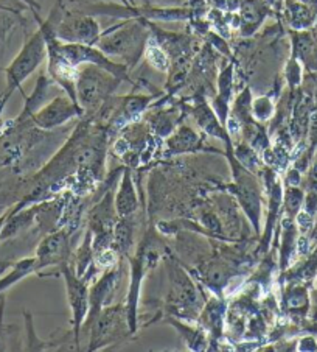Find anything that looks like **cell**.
I'll return each instance as SVG.
<instances>
[{
  "label": "cell",
  "mask_w": 317,
  "mask_h": 352,
  "mask_svg": "<svg viewBox=\"0 0 317 352\" xmlns=\"http://www.w3.org/2000/svg\"><path fill=\"white\" fill-rule=\"evenodd\" d=\"M150 36V21L142 17H129L102 32L97 47L110 58H120L121 63L131 70L145 55Z\"/></svg>",
  "instance_id": "1"
},
{
  "label": "cell",
  "mask_w": 317,
  "mask_h": 352,
  "mask_svg": "<svg viewBox=\"0 0 317 352\" xmlns=\"http://www.w3.org/2000/svg\"><path fill=\"white\" fill-rule=\"evenodd\" d=\"M123 80L95 64H81L76 70V100L83 113L93 117L106 100L114 96Z\"/></svg>",
  "instance_id": "2"
},
{
  "label": "cell",
  "mask_w": 317,
  "mask_h": 352,
  "mask_svg": "<svg viewBox=\"0 0 317 352\" xmlns=\"http://www.w3.org/2000/svg\"><path fill=\"white\" fill-rule=\"evenodd\" d=\"M47 19L53 34L61 43L97 45L102 36V28L95 17L81 10H67L64 0H56V5Z\"/></svg>",
  "instance_id": "3"
},
{
  "label": "cell",
  "mask_w": 317,
  "mask_h": 352,
  "mask_svg": "<svg viewBox=\"0 0 317 352\" xmlns=\"http://www.w3.org/2000/svg\"><path fill=\"white\" fill-rule=\"evenodd\" d=\"M47 60V38L40 27L34 32L30 38L22 45L19 54L14 56L10 66L5 69V78H7V87L3 94L11 97L14 91L21 89L22 83L25 81L34 70L39 69L40 64Z\"/></svg>",
  "instance_id": "4"
},
{
  "label": "cell",
  "mask_w": 317,
  "mask_h": 352,
  "mask_svg": "<svg viewBox=\"0 0 317 352\" xmlns=\"http://www.w3.org/2000/svg\"><path fill=\"white\" fill-rule=\"evenodd\" d=\"M61 276L66 283L67 302L70 307V324H72V336L75 338V344H80V333L83 331V324L86 316L89 314V285L87 280L76 274L69 262L62 263L60 267Z\"/></svg>",
  "instance_id": "5"
},
{
  "label": "cell",
  "mask_w": 317,
  "mask_h": 352,
  "mask_svg": "<svg viewBox=\"0 0 317 352\" xmlns=\"http://www.w3.org/2000/svg\"><path fill=\"white\" fill-rule=\"evenodd\" d=\"M233 168V193L237 197L239 206L244 210L250 225L254 230H260L261 219V192L260 184L255 179V176L244 168L235 157H231Z\"/></svg>",
  "instance_id": "6"
},
{
  "label": "cell",
  "mask_w": 317,
  "mask_h": 352,
  "mask_svg": "<svg viewBox=\"0 0 317 352\" xmlns=\"http://www.w3.org/2000/svg\"><path fill=\"white\" fill-rule=\"evenodd\" d=\"M91 329V344L89 349L95 351L113 343L114 340L120 338L123 331H129L126 309L121 306L104 307L97 315V318L89 326Z\"/></svg>",
  "instance_id": "7"
},
{
  "label": "cell",
  "mask_w": 317,
  "mask_h": 352,
  "mask_svg": "<svg viewBox=\"0 0 317 352\" xmlns=\"http://www.w3.org/2000/svg\"><path fill=\"white\" fill-rule=\"evenodd\" d=\"M81 116H84V113L80 104L64 92L62 96L53 97L43 108H39L32 116V123L40 130L50 131Z\"/></svg>",
  "instance_id": "8"
},
{
  "label": "cell",
  "mask_w": 317,
  "mask_h": 352,
  "mask_svg": "<svg viewBox=\"0 0 317 352\" xmlns=\"http://www.w3.org/2000/svg\"><path fill=\"white\" fill-rule=\"evenodd\" d=\"M70 256V236L66 230H60L45 236L38 245L34 262H36V273L49 267H61L69 262Z\"/></svg>",
  "instance_id": "9"
},
{
  "label": "cell",
  "mask_w": 317,
  "mask_h": 352,
  "mask_svg": "<svg viewBox=\"0 0 317 352\" xmlns=\"http://www.w3.org/2000/svg\"><path fill=\"white\" fill-rule=\"evenodd\" d=\"M272 8L266 0H242L237 14V28L242 36L250 38L258 32L261 23L269 14H272Z\"/></svg>",
  "instance_id": "10"
},
{
  "label": "cell",
  "mask_w": 317,
  "mask_h": 352,
  "mask_svg": "<svg viewBox=\"0 0 317 352\" xmlns=\"http://www.w3.org/2000/svg\"><path fill=\"white\" fill-rule=\"evenodd\" d=\"M190 113L193 116V119L196 120L198 126L201 128L205 134L213 136L216 139H222L226 144L231 142V136H228L226 126L222 125L213 108L205 102L204 97L201 96L195 97L193 104L190 107Z\"/></svg>",
  "instance_id": "11"
},
{
  "label": "cell",
  "mask_w": 317,
  "mask_h": 352,
  "mask_svg": "<svg viewBox=\"0 0 317 352\" xmlns=\"http://www.w3.org/2000/svg\"><path fill=\"white\" fill-rule=\"evenodd\" d=\"M169 280H172V292H169V302L174 309H190L196 304L198 293L195 284L185 274L180 267H169Z\"/></svg>",
  "instance_id": "12"
},
{
  "label": "cell",
  "mask_w": 317,
  "mask_h": 352,
  "mask_svg": "<svg viewBox=\"0 0 317 352\" xmlns=\"http://www.w3.org/2000/svg\"><path fill=\"white\" fill-rule=\"evenodd\" d=\"M281 13L287 27L294 32L309 30L317 21V8L301 2V0H283Z\"/></svg>",
  "instance_id": "13"
},
{
  "label": "cell",
  "mask_w": 317,
  "mask_h": 352,
  "mask_svg": "<svg viewBox=\"0 0 317 352\" xmlns=\"http://www.w3.org/2000/svg\"><path fill=\"white\" fill-rule=\"evenodd\" d=\"M292 56L297 58L309 72H317V38L309 30H291Z\"/></svg>",
  "instance_id": "14"
},
{
  "label": "cell",
  "mask_w": 317,
  "mask_h": 352,
  "mask_svg": "<svg viewBox=\"0 0 317 352\" xmlns=\"http://www.w3.org/2000/svg\"><path fill=\"white\" fill-rule=\"evenodd\" d=\"M114 204L117 215L119 217H132L139 208L136 186H134L132 172L129 168L123 172V176L119 183V189H117L114 195Z\"/></svg>",
  "instance_id": "15"
},
{
  "label": "cell",
  "mask_w": 317,
  "mask_h": 352,
  "mask_svg": "<svg viewBox=\"0 0 317 352\" xmlns=\"http://www.w3.org/2000/svg\"><path fill=\"white\" fill-rule=\"evenodd\" d=\"M53 85H55V81L49 77L47 70L45 72H40L36 81V86H34V91L32 92V96L25 97L22 113L16 117V120H32V116L36 113L39 108H43L47 103V100H49V94Z\"/></svg>",
  "instance_id": "16"
},
{
  "label": "cell",
  "mask_w": 317,
  "mask_h": 352,
  "mask_svg": "<svg viewBox=\"0 0 317 352\" xmlns=\"http://www.w3.org/2000/svg\"><path fill=\"white\" fill-rule=\"evenodd\" d=\"M226 304L220 298L209 299L207 306L202 310L201 322L202 326L210 332L213 338H220L222 333V324H224Z\"/></svg>",
  "instance_id": "17"
},
{
  "label": "cell",
  "mask_w": 317,
  "mask_h": 352,
  "mask_svg": "<svg viewBox=\"0 0 317 352\" xmlns=\"http://www.w3.org/2000/svg\"><path fill=\"white\" fill-rule=\"evenodd\" d=\"M134 246V226L131 217H119L113 230V248L120 256H129Z\"/></svg>",
  "instance_id": "18"
},
{
  "label": "cell",
  "mask_w": 317,
  "mask_h": 352,
  "mask_svg": "<svg viewBox=\"0 0 317 352\" xmlns=\"http://www.w3.org/2000/svg\"><path fill=\"white\" fill-rule=\"evenodd\" d=\"M199 136L191 130L190 126H179L172 138L167 140L168 155H180L187 151H193L198 148Z\"/></svg>",
  "instance_id": "19"
},
{
  "label": "cell",
  "mask_w": 317,
  "mask_h": 352,
  "mask_svg": "<svg viewBox=\"0 0 317 352\" xmlns=\"http://www.w3.org/2000/svg\"><path fill=\"white\" fill-rule=\"evenodd\" d=\"M167 321L179 331L182 340H184L187 348H189V349H191V351H204L209 346L207 337H205V333L201 329H196V327L185 324V322L173 318V316H172V318H168Z\"/></svg>",
  "instance_id": "20"
},
{
  "label": "cell",
  "mask_w": 317,
  "mask_h": 352,
  "mask_svg": "<svg viewBox=\"0 0 317 352\" xmlns=\"http://www.w3.org/2000/svg\"><path fill=\"white\" fill-rule=\"evenodd\" d=\"M32 273H36V262H34V257H28V259H22L14 263L11 272L0 278V295H2V292L10 289L11 285L19 283L21 279L27 278V276Z\"/></svg>",
  "instance_id": "21"
},
{
  "label": "cell",
  "mask_w": 317,
  "mask_h": 352,
  "mask_svg": "<svg viewBox=\"0 0 317 352\" xmlns=\"http://www.w3.org/2000/svg\"><path fill=\"white\" fill-rule=\"evenodd\" d=\"M146 61H148L152 67L161 70V72H168L169 67H172V60L167 55V52L162 49L158 43L156 41V38L150 36L148 43H146V49H145V55Z\"/></svg>",
  "instance_id": "22"
},
{
  "label": "cell",
  "mask_w": 317,
  "mask_h": 352,
  "mask_svg": "<svg viewBox=\"0 0 317 352\" xmlns=\"http://www.w3.org/2000/svg\"><path fill=\"white\" fill-rule=\"evenodd\" d=\"M274 113L275 102L271 97V94L252 98V117H254L258 123H266L268 120H271Z\"/></svg>",
  "instance_id": "23"
},
{
  "label": "cell",
  "mask_w": 317,
  "mask_h": 352,
  "mask_svg": "<svg viewBox=\"0 0 317 352\" xmlns=\"http://www.w3.org/2000/svg\"><path fill=\"white\" fill-rule=\"evenodd\" d=\"M305 199V193L298 186H286L285 193H283V208L286 217L294 220L297 214L301 212L302 204Z\"/></svg>",
  "instance_id": "24"
},
{
  "label": "cell",
  "mask_w": 317,
  "mask_h": 352,
  "mask_svg": "<svg viewBox=\"0 0 317 352\" xmlns=\"http://www.w3.org/2000/svg\"><path fill=\"white\" fill-rule=\"evenodd\" d=\"M151 125L156 128L158 134H162L163 138L173 130L176 123V111L168 109V111H157L156 114L151 116Z\"/></svg>",
  "instance_id": "25"
},
{
  "label": "cell",
  "mask_w": 317,
  "mask_h": 352,
  "mask_svg": "<svg viewBox=\"0 0 317 352\" xmlns=\"http://www.w3.org/2000/svg\"><path fill=\"white\" fill-rule=\"evenodd\" d=\"M285 80L291 91L297 89L302 83V64L292 55L285 66Z\"/></svg>",
  "instance_id": "26"
},
{
  "label": "cell",
  "mask_w": 317,
  "mask_h": 352,
  "mask_svg": "<svg viewBox=\"0 0 317 352\" xmlns=\"http://www.w3.org/2000/svg\"><path fill=\"white\" fill-rule=\"evenodd\" d=\"M286 301H287V307H290L291 310L307 309L308 293L303 289V287H294L291 292H287Z\"/></svg>",
  "instance_id": "27"
},
{
  "label": "cell",
  "mask_w": 317,
  "mask_h": 352,
  "mask_svg": "<svg viewBox=\"0 0 317 352\" xmlns=\"http://www.w3.org/2000/svg\"><path fill=\"white\" fill-rule=\"evenodd\" d=\"M298 349L301 351H316L317 349V343L313 337H305L301 340L298 343Z\"/></svg>",
  "instance_id": "28"
},
{
  "label": "cell",
  "mask_w": 317,
  "mask_h": 352,
  "mask_svg": "<svg viewBox=\"0 0 317 352\" xmlns=\"http://www.w3.org/2000/svg\"><path fill=\"white\" fill-rule=\"evenodd\" d=\"M286 183H287V186H298V183H301V173H298V170L292 168L287 172Z\"/></svg>",
  "instance_id": "29"
},
{
  "label": "cell",
  "mask_w": 317,
  "mask_h": 352,
  "mask_svg": "<svg viewBox=\"0 0 317 352\" xmlns=\"http://www.w3.org/2000/svg\"><path fill=\"white\" fill-rule=\"evenodd\" d=\"M266 2L271 5V8L275 11H280L281 5H283V0H266Z\"/></svg>",
  "instance_id": "30"
},
{
  "label": "cell",
  "mask_w": 317,
  "mask_h": 352,
  "mask_svg": "<svg viewBox=\"0 0 317 352\" xmlns=\"http://www.w3.org/2000/svg\"><path fill=\"white\" fill-rule=\"evenodd\" d=\"M301 2L309 5V7H314V8H317V0H301Z\"/></svg>",
  "instance_id": "31"
},
{
  "label": "cell",
  "mask_w": 317,
  "mask_h": 352,
  "mask_svg": "<svg viewBox=\"0 0 317 352\" xmlns=\"http://www.w3.org/2000/svg\"><path fill=\"white\" fill-rule=\"evenodd\" d=\"M7 217H8V212L3 214V215H0V231H2V228L5 225V220H7Z\"/></svg>",
  "instance_id": "32"
},
{
  "label": "cell",
  "mask_w": 317,
  "mask_h": 352,
  "mask_svg": "<svg viewBox=\"0 0 317 352\" xmlns=\"http://www.w3.org/2000/svg\"><path fill=\"white\" fill-rule=\"evenodd\" d=\"M316 302H317V293H316Z\"/></svg>",
  "instance_id": "33"
}]
</instances>
